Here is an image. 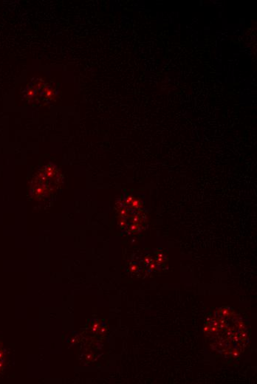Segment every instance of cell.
I'll list each match as a JSON object with an SVG mask.
<instances>
[{"instance_id": "cell-1", "label": "cell", "mask_w": 257, "mask_h": 384, "mask_svg": "<svg viewBox=\"0 0 257 384\" xmlns=\"http://www.w3.org/2000/svg\"><path fill=\"white\" fill-rule=\"evenodd\" d=\"M205 338L212 350L226 360H237L245 352L251 339L249 322L230 307L214 309L206 316Z\"/></svg>"}, {"instance_id": "cell-2", "label": "cell", "mask_w": 257, "mask_h": 384, "mask_svg": "<svg viewBox=\"0 0 257 384\" xmlns=\"http://www.w3.org/2000/svg\"><path fill=\"white\" fill-rule=\"evenodd\" d=\"M58 171L55 166H47L37 174V184L33 187V193L37 197L48 196L58 182Z\"/></svg>"}]
</instances>
